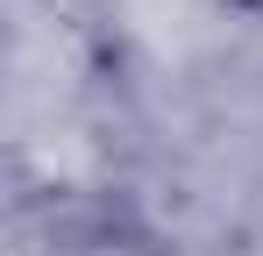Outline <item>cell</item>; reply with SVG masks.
I'll use <instances>...</instances> for the list:
<instances>
[{"label": "cell", "mask_w": 263, "mask_h": 256, "mask_svg": "<svg viewBox=\"0 0 263 256\" xmlns=\"http://www.w3.org/2000/svg\"><path fill=\"white\" fill-rule=\"evenodd\" d=\"M128 14H135L157 43H164V50H178V43L206 22V7H199V0H128Z\"/></svg>", "instance_id": "1"}, {"label": "cell", "mask_w": 263, "mask_h": 256, "mask_svg": "<svg viewBox=\"0 0 263 256\" xmlns=\"http://www.w3.org/2000/svg\"><path fill=\"white\" fill-rule=\"evenodd\" d=\"M92 256H121V249H92Z\"/></svg>", "instance_id": "2"}]
</instances>
